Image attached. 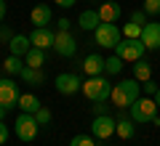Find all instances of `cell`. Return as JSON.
<instances>
[{
  "instance_id": "cell-5",
  "label": "cell",
  "mask_w": 160,
  "mask_h": 146,
  "mask_svg": "<svg viewBox=\"0 0 160 146\" xmlns=\"http://www.w3.org/2000/svg\"><path fill=\"white\" fill-rule=\"evenodd\" d=\"M93 40H96V45H102V48H115V45L123 40V35H120V27L112 21H102L96 29H93Z\"/></svg>"
},
{
  "instance_id": "cell-8",
  "label": "cell",
  "mask_w": 160,
  "mask_h": 146,
  "mask_svg": "<svg viewBox=\"0 0 160 146\" xmlns=\"http://www.w3.org/2000/svg\"><path fill=\"white\" fill-rule=\"evenodd\" d=\"M115 122L118 120L115 117H109V114H96L93 117V122H91V135L93 138H109V135H115Z\"/></svg>"
},
{
  "instance_id": "cell-3",
  "label": "cell",
  "mask_w": 160,
  "mask_h": 146,
  "mask_svg": "<svg viewBox=\"0 0 160 146\" xmlns=\"http://www.w3.org/2000/svg\"><path fill=\"white\" fill-rule=\"evenodd\" d=\"M158 104H155V98H147V96H139L136 101L131 104V106H128V112H131V120L136 125H144V122H152V117L155 114H158Z\"/></svg>"
},
{
  "instance_id": "cell-13",
  "label": "cell",
  "mask_w": 160,
  "mask_h": 146,
  "mask_svg": "<svg viewBox=\"0 0 160 146\" xmlns=\"http://www.w3.org/2000/svg\"><path fill=\"white\" fill-rule=\"evenodd\" d=\"M32 48V43H29V35H13L11 40H8V51H11V56H27V51Z\"/></svg>"
},
{
  "instance_id": "cell-35",
  "label": "cell",
  "mask_w": 160,
  "mask_h": 146,
  "mask_svg": "<svg viewBox=\"0 0 160 146\" xmlns=\"http://www.w3.org/2000/svg\"><path fill=\"white\" fill-rule=\"evenodd\" d=\"M11 37H13V35H11V29L0 27V40H6V43H8V40H11Z\"/></svg>"
},
{
  "instance_id": "cell-17",
  "label": "cell",
  "mask_w": 160,
  "mask_h": 146,
  "mask_svg": "<svg viewBox=\"0 0 160 146\" xmlns=\"http://www.w3.org/2000/svg\"><path fill=\"white\" fill-rule=\"evenodd\" d=\"M96 13H99V19L102 21H118L120 19V6L115 3V0H107V3H102V8H96Z\"/></svg>"
},
{
  "instance_id": "cell-20",
  "label": "cell",
  "mask_w": 160,
  "mask_h": 146,
  "mask_svg": "<svg viewBox=\"0 0 160 146\" xmlns=\"http://www.w3.org/2000/svg\"><path fill=\"white\" fill-rule=\"evenodd\" d=\"M24 64H27V67H32V69H40L43 64H46V51L32 45V48L27 51V56H24Z\"/></svg>"
},
{
  "instance_id": "cell-26",
  "label": "cell",
  "mask_w": 160,
  "mask_h": 146,
  "mask_svg": "<svg viewBox=\"0 0 160 146\" xmlns=\"http://www.w3.org/2000/svg\"><path fill=\"white\" fill-rule=\"evenodd\" d=\"M144 13L147 16H160V0H144Z\"/></svg>"
},
{
  "instance_id": "cell-6",
  "label": "cell",
  "mask_w": 160,
  "mask_h": 146,
  "mask_svg": "<svg viewBox=\"0 0 160 146\" xmlns=\"http://www.w3.org/2000/svg\"><path fill=\"white\" fill-rule=\"evenodd\" d=\"M16 138L19 141H24V144H29V141H35L38 138V130H40V125H38V120H35V114H27V112H19V117H16Z\"/></svg>"
},
{
  "instance_id": "cell-10",
  "label": "cell",
  "mask_w": 160,
  "mask_h": 146,
  "mask_svg": "<svg viewBox=\"0 0 160 146\" xmlns=\"http://www.w3.org/2000/svg\"><path fill=\"white\" fill-rule=\"evenodd\" d=\"M139 40L144 43L147 51H160V21H147V24L142 27Z\"/></svg>"
},
{
  "instance_id": "cell-7",
  "label": "cell",
  "mask_w": 160,
  "mask_h": 146,
  "mask_svg": "<svg viewBox=\"0 0 160 146\" xmlns=\"http://www.w3.org/2000/svg\"><path fill=\"white\" fill-rule=\"evenodd\" d=\"M19 96H22V90H19L16 80L0 77V106L13 109V106H16V101H19Z\"/></svg>"
},
{
  "instance_id": "cell-15",
  "label": "cell",
  "mask_w": 160,
  "mask_h": 146,
  "mask_svg": "<svg viewBox=\"0 0 160 146\" xmlns=\"http://www.w3.org/2000/svg\"><path fill=\"white\" fill-rule=\"evenodd\" d=\"M83 72H86L88 77L102 74V72H104V59L99 56V53H88V56L83 59Z\"/></svg>"
},
{
  "instance_id": "cell-2",
  "label": "cell",
  "mask_w": 160,
  "mask_h": 146,
  "mask_svg": "<svg viewBox=\"0 0 160 146\" xmlns=\"http://www.w3.org/2000/svg\"><path fill=\"white\" fill-rule=\"evenodd\" d=\"M80 90L91 104H104L109 98V93H112V82L107 77H102V74H96V77H88L80 85Z\"/></svg>"
},
{
  "instance_id": "cell-24",
  "label": "cell",
  "mask_w": 160,
  "mask_h": 146,
  "mask_svg": "<svg viewBox=\"0 0 160 146\" xmlns=\"http://www.w3.org/2000/svg\"><path fill=\"white\" fill-rule=\"evenodd\" d=\"M104 72H107V74H120V72H123V59H120V56L104 59Z\"/></svg>"
},
{
  "instance_id": "cell-22",
  "label": "cell",
  "mask_w": 160,
  "mask_h": 146,
  "mask_svg": "<svg viewBox=\"0 0 160 146\" xmlns=\"http://www.w3.org/2000/svg\"><path fill=\"white\" fill-rule=\"evenodd\" d=\"M19 77H22L27 85H43V80H46L40 69H32V67H27V64H24V69L19 72Z\"/></svg>"
},
{
  "instance_id": "cell-1",
  "label": "cell",
  "mask_w": 160,
  "mask_h": 146,
  "mask_svg": "<svg viewBox=\"0 0 160 146\" xmlns=\"http://www.w3.org/2000/svg\"><path fill=\"white\" fill-rule=\"evenodd\" d=\"M139 96H142V85H139V80L131 77V80H120V82H115L109 98H112V104L118 109H128Z\"/></svg>"
},
{
  "instance_id": "cell-34",
  "label": "cell",
  "mask_w": 160,
  "mask_h": 146,
  "mask_svg": "<svg viewBox=\"0 0 160 146\" xmlns=\"http://www.w3.org/2000/svg\"><path fill=\"white\" fill-rule=\"evenodd\" d=\"M53 3H56L59 8H72L75 6V0H53Z\"/></svg>"
},
{
  "instance_id": "cell-21",
  "label": "cell",
  "mask_w": 160,
  "mask_h": 146,
  "mask_svg": "<svg viewBox=\"0 0 160 146\" xmlns=\"http://www.w3.org/2000/svg\"><path fill=\"white\" fill-rule=\"evenodd\" d=\"M133 80H139V82H147V80H152V67H149L144 59L133 61Z\"/></svg>"
},
{
  "instance_id": "cell-11",
  "label": "cell",
  "mask_w": 160,
  "mask_h": 146,
  "mask_svg": "<svg viewBox=\"0 0 160 146\" xmlns=\"http://www.w3.org/2000/svg\"><path fill=\"white\" fill-rule=\"evenodd\" d=\"M80 77L78 74H72V72H62V74H56V90L62 96H75L80 90Z\"/></svg>"
},
{
  "instance_id": "cell-28",
  "label": "cell",
  "mask_w": 160,
  "mask_h": 146,
  "mask_svg": "<svg viewBox=\"0 0 160 146\" xmlns=\"http://www.w3.org/2000/svg\"><path fill=\"white\" fill-rule=\"evenodd\" d=\"M69 146H96V144H93L91 135H75V138L69 141Z\"/></svg>"
},
{
  "instance_id": "cell-25",
  "label": "cell",
  "mask_w": 160,
  "mask_h": 146,
  "mask_svg": "<svg viewBox=\"0 0 160 146\" xmlns=\"http://www.w3.org/2000/svg\"><path fill=\"white\" fill-rule=\"evenodd\" d=\"M35 120H38L40 128H46V125H51V112H48L46 106H40L38 112H35Z\"/></svg>"
},
{
  "instance_id": "cell-38",
  "label": "cell",
  "mask_w": 160,
  "mask_h": 146,
  "mask_svg": "<svg viewBox=\"0 0 160 146\" xmlns=\"http://www.w3.org/2000/svg\"><path fill=\"white\" fill-rule=\"evenodd\" d=\"M152 98H155V104H158V106H160V88H158V93H155Z\"/></svg>"
},
{
  "instance_id": "cell-36",
  "label": "cell",
  "mask_w": 160,
  "mask_h": 146,
  "mask_svg": "<svg viewBox=\"0 0 160 146\" xmlns=\"http://www.w3.org/2000/svg\"><path fill=\"white\" fill-rule=\"evenodd\" d=\"M6 13H8V6H6V0H0V24L6 19Z\"/></svg>"
},
{
  "instance_id": "cell-32",
  "label": "cell",
  "mask_w": 160,
  "mask_h": 146,
  "mask_svg": "<svg viewBox=\"0 0 160 146\" xmlns=\"http://www.w3.org/2000/svg\"><path fill=\"white\" fill-rule=\"evenodd\" d=\"M93 114H109V106H104V104H93Z\"/></svg>"
},
{
  "instance_id": "cell-12",
  "label": "cell",
  "mask_w": 160,
  "mask_h": 146,
  "mask_svg": "<svg viewBox=\"0 0 160 146\" xmlns=\"http://www.w3.org/2000/svg\"><path fill=\"white\" fill-rule=\"evenodd\" d=\"M53 37H56V32L53 29H48V27H35L32 29V35H29V43L35 45V48H53Z\"/></svg>"
},
{
  "instance_id": "cell-18",
  "label": "cell",
  "mask_w": 160,
  "mask_h": 146,
  "mask_svg": "<svg viewBox=\"0 0 160 146\" xmlns=\"http://www.w3.org/2000/svg\"><path fill=\"white\" fill-rule=\"evenodd\" d=\"M16 106L22 109V112H27V114H35L43 104H40V98L35 93H22V96H19V101H16Z\"/></svg>"
},
{
  "instance_id": "cell-33",
  "label": "cell",
  "mask_w": 160,
  "mask_h": 146,
  "mask_svg": "<svg viewBox=\"0 0 160 146\" xmlns=\"http://www.w3.org/2000/svg\"><path fill=\"white\" fill-rule=\"evenodd\" d=\"M69 27H72L69 19H59V29H62V32H69Z\"/></svg>"
},
{
  "instance_id": "cell-31",
  "label": "cell",
  "mask_w": 160,
  "mask_h": 146,
  "mask_svg": "<svg viewBox=\"0 0 160 146\" xmlns=\"http://www.w3.org/2000/svg\"><path fill=\"white\" fill-rule=\"evenodd\" d=\"M144 16H147L144 11H133V13H131V21L139 24V27H144Z\"/></svg>"
},
{
  "instance_id": "cell-23",
  "label": "cell",
  "mask_w": 160,
  "mask_h": 146,
  "mask_svg": "<svg viewBox=\"0 0 160 146\" xmlns=\"http://www.w3.org/2000/svg\"><path fill=\"white\" fill-rule=\"evenodd\" d=\"M3 69H6V74H19L24 69V59L22 56H8L3 61Z\"/></svg>"
},
{
  "instance_id": "cell-27",
  "label": "cell",
  "mask_w": 160,
  "mask_h": 146,
  "mask_svg": "<svg viewBox=\"0 0 160 146\" xmlns=\"http://www.w3.org/2000/svg\"><path fill=\"white\" fill-rule=\"evenodd\" d=\"M139 35H142V27H139V24L128 21L126 27H123V37H139Z\"/></svg>"
},
{
  "instance_id": "cell-37",
  "label": "cell",
  "mask_w": 160,
  "mask_h": 146,
  "mask_svg": "<svg viewBox=\"0 0 160 146\" xmlns=\"http://www.w3.org/2000/svg\"><path fill=\"white\" fill-rule=\"evenodd\" d=\"M6 114H8V109H6V106H0V120H6Z\"/></svg>"
},
{
  "instance_id": "cell-30",
  "label": "cell",
  "mask_w": 160,
  "mask_h": 146,
  "mask_svg": "<svg viewBox=\"0 0 160 146\" xmlns=\"http://www.w3.org/2000/svg\"><path fill=\"white\" fill-rule=\"evenodd\" d=\"M8 135H11V130H8V125L3 122V120H0V146H3V144L8 141Z\"/></svg>"
},
{
  "instance_id": "cell-4",
  "label": "cell",
  "mask_w": 160,
  "mask_h": 146,
  "mask_svg": "<svg viewBox=\"0 0 160 146\" xmlns=\"http://www.w3.org/2000/svg\"><path fill=\"white\" fill-rule=\"evenodd\" d=\"M144 43L139 37H123L118 45H115V56H120L123 61H139V59H144Z\"/></svg>"
},
{
  "instance_id": "cell-9",
  "label": "cell",
  "mask_w": 160,
  "mask_h": 146,
  "mask_svg": "<svg viewBox=\"0 0 160 146\" xmlns=\"http://www.w3.org/2000/svg\"><path fill=\"white\" fill-rule=\"evenodd\" d=\"M53 51H56L59 56H64V59H72L75 51H78V43H75L72 32H62V29H59L56 37H53Z\"/></svg>"
},
{
  "instance_id": "cell-16",
  "label": "cell",
  "mask_w": 160,
  "mask_h": 146,
  "mask_svg": "<svg viewBox=\"0 0 160 146\" xmlns=\"http://www.w3.org/2000/svg\"><path fill=\"white\" fill-rule=\"evenodd\" d=\"M115 135L118 138H123V141H128V138H133L136 135V122H133L131 117H120L118 122H115Z\"/></svg>"
},
{
  "instance_id": "cell-14",
  "label": "cell",
  "mask_w": 160,
  "mask_h": 146,
  "mask_svg": "<svg viewBox=\"0 0 160 146\" xmlns=\"http://www.w3.org/2000/svg\"><path fill=\"white\" fill-rule=\"evenodd\" d=\"M51 19H53V11H51V6H35L32 8V13H29V21L35 24V27H48L51 24Z\"/></svg>"
},
{
  "instance_id": "cell-19",
  "label": "cell",
  "mask_w": 160,
  "mask_h": 146,
  "mask_svg": "<svg viewBox=\"0 0 160 146\" xmlns=\"http://www.w3.org/2000/svg\"><path fill=\"white\" fill-rule=\"evenodd\" d=\"M78 24H80V29H86V32H93V29H96L99 24H102V19H99V13L93 11V8H88V11H83V13H80Z\"/></svg>"
},
{
  "instance_id": "cell-29",
  "label": "cell",
  "mask_w": 160,
  "mask_h": 146,
  "mask_svg": "<svg viewBox=\"0 0 160 146\" xmlns=\"http://www.w3.org/2000/svg\"><path fill=\"white\" fill-rule=\"evenodd\" d=\"M158 88H160V85L155 82V80H147V82L142 85V90H144V96H155V93H158Z\"/></svg>"
}]
</instances>
